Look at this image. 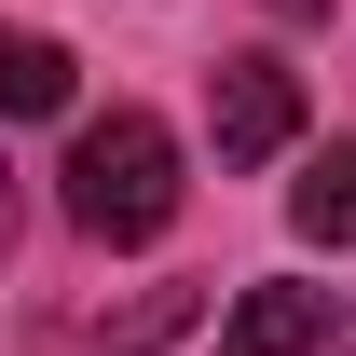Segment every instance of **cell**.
Masks as SVG:
<instances>
[{
  "mask_svg": "<svg viewBox=\"0 0 356 356\" xmlns=\"http://www.w3.org/2000/svg\"><path fill=\"white\" fill-rule=\"evenodd\" d=\"M55 206H69V233H96V247H151V233L178 220V137L151 124V110L83 124L69 165H55Z\"/></svg>",
  "mask_w": 356,
  "mask_h": 356,
  "instance_id": "obj_1",
  "label": "cell"
},
{
  "mask_svg": "<svg viewBox=\"0 0 356 356\" xmlns=\"http://www.w3.org/2000/svg\"><path fill=\"white\" fill-rule=\"evenodd\" d=\"M206 137H220V165H274L302 137V69L288 55H220L206 69Z\"/></svg>",
  "mask_w": 356,
  "mask_h": 356,
  "instance_id": "obj_2",
  "label": "cell"
},
{
  "mask_svg": "<svg viewBox=\"0 0 356 356\" xmlns=\"http://www.w3.org/2000/svg\"><path fill=\"white\" fill-rule=\"evenodd\" d=\"M220 356H329V302L274 274V288H247V302L220 315Z\"/></svg>",
  "mask_w": 356,
  "mask_h": 356,
  "instance_id": "obj_3",
  "label": "cell"
},
{
  "mask_svg": "<svg viewBox=\"0 0 356 356\" xmlns=\"http://www.w3.org/2000/svg\"><path fill=\"white\" fill-rule=\"evenodd\" d=\"M288 220H302V247H356V137H329L288 178Z\"/></svg>",
  "mask_w": 356,
  "mask_h": 356,
  "instance_id": "obj_4",
  "label": "cell"
},
{
  "mask_svg": "<svg viewBox=\"0 0 356 356\" xmlns=\"http://www.w3.org/2000/svg\"><path fill=\"white\" fill-rule=\"evenodd\" d=\"M42 110H69V42L0 28V124H42Z\"/></svg>",
  "mask_w": 356,
  "mask_h": 356,
  "instance_id": "obj_5",
  "label": "cell"
},
{
  "mask_svg": "<svg viewBox=\"0 0 356 356\" xmlns=\"http://www.w3.org/2000/svg\"><path fill=\"white\" fill-rule=\"evenodd\" d=\"M0 261H14V165H0Z\"/></svg>",
  "mask_w": 356,
  "mask_h": 356,
  "instance_id": "obj_6",
  "label": "cell"
},
{
  "mask_svg": "<svg viewBox=\"0 0 356 356\" xmlns=\"http://www.w3.org/2000/svg\"><path fill=\"white\" fill-rule=\"evenodd\" d=\"M274 14H329V0H274Z\"/></svg>",
  "mask_w": 356,
  "mask_h": 356,
  "instance_id": "obj_7",
  "label": "cell"
}]
</instances>
